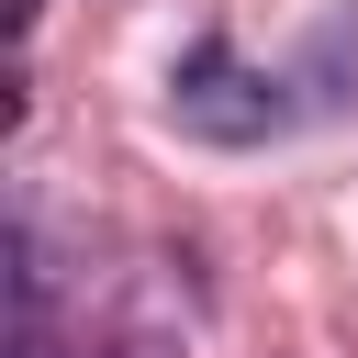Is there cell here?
<instances>
[{
	"mask_svg": "<svg viewBox=\"0 0 358 358\" xmlns=\"http://www.w3.org/2000/svg\"><path fill=\"white\" fill-rule=\"evenodd\" d=\"M168 112H179L190 134H213V145H257V134L280 123V78H257V67H235V56H201V67L168 90Z\"/></svg>",
	"mask_w": 358,
	"mask_h": 358,
	"instance_id": "cell-1",
	"label": "cell"
},
{
	"mask_svg": "<svg viewBox=\"0 0 358 358\" xmlns=\"http://www.w3.org/2000/svg\"><path fill=\"white\" fill-rule=\"evenodd\" d=\"M112 358H179V347H168V336H123Z\"/></svg>",
	"mask_w": 358,
	"mask_h": 358,
	"instance_id": "cell-2",
	"label": "cell"
}]
</instances>
